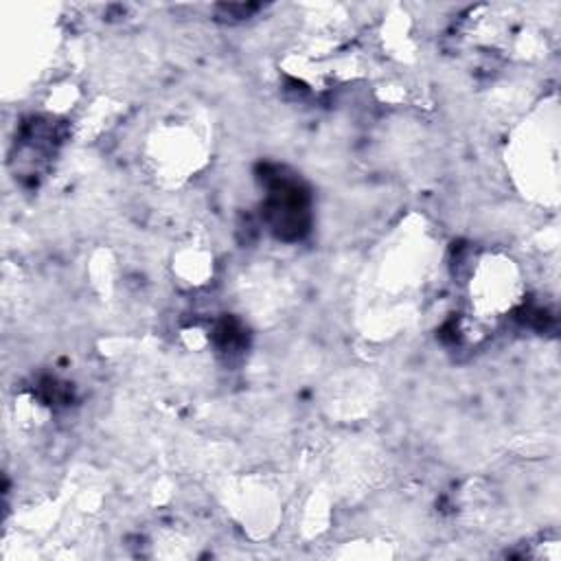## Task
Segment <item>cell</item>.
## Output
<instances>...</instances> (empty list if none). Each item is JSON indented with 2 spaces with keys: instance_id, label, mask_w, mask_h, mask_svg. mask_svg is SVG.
Instances as JSON below:
<instances>
[{
  "instance_id": "cell-1",
  "label": "cell",
  "mask_w": 561,
  "mask_h": 561,
  "mask_svg": "<svg viewBox=\"0 0 561 561\" xmlns=\"http://www.w3.org/2000/svg\"><path fill=\"white\" fill-rule=\"evenodd\" d=\"M524 294L519 267L502 254H484L469 274L467 300L478 322H495L511 313Z\"/></svg>"
}]
</instances>
